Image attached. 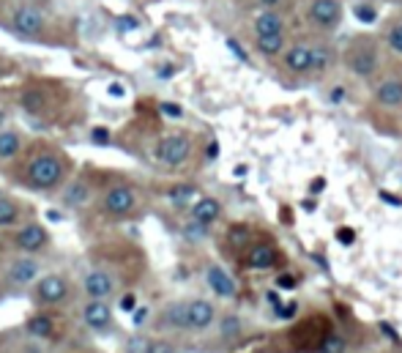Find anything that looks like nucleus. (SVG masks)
I'll list each match as a JSON object with an SVG mask.
<instances>
[{"label":"nucleus","mask_w":402,"mask_h":353,"mask_svg":"<svg viewBox=\"0 0 402 353\" xmlns=\"http://www.w3.org/2000/svg\"><path fill=\"white\" fill-rule=\"evenodd\" d=\"M69 173L66 159L58 154V151H38L36 157H31V162L25 164V176L22 181L28 186H33L38 192H53L63 184V178Z\"/></svg>","instance_id":"nucleus-1"},{"label":"nucleus","mask_w":402,"mask_h":353,"mask_svg":"<svg viewBox=\"0 0 402 353\" xmlns=\"http://www.w3.org/2000/svg\"><path fill=\"white\" fill-rule=\"evenodd\" d=\"M307 22L320 33H332L342 25V3L339 0H312L307 9Z\"/></svg>","instance_id":"nucleus-2"},{"label":"nucleus","mask_w":402,"mask_h":353,"mask_svg":"<svg viewBox=\"0 0 402 353\" xmlns=\"http://www.w3.org/2000/svg\"><path fill=\"white\" fill-rule=\"evenodd\" d=\"M137 209V192L129 186V184H115L110 186L102 197V211L107 216H115V219H123Z\"/></svg>","instance_id":"nucleus-3"},{"label":"nucleus","mask_w":402,"mask_h":353,"mask_svg":"<svg viewBox=\"0 0 402 353\" xmlns=\"http://www.w3.org/2000/svg\"><path fill=\"white\" fill-rule=\"evenodd\" d=\"M192 154V140L186 135H167L157 142V159L167 167H181Z\"/></svg>","instance_id":"nucleus-4"},{"label":"nucleus","mask_w":402,"mask_h":353,"mask_svg":"<svg viewBox=\"0 0 402 353\" xmlns=\"http://www.w3.org/2000/svg\"><path fill=\"white\" fill-rule=\"evenodd\" d=\"M33 296L36 304H41V307H58V304H63L66 296H69V283L60 274L38 277V283L33 288Z\"/></svg>","instance_id":"nucleus-5"},{"label":"nucleus","mask_w":402,"mask_h":353,"mask_svg":"<svg viewBox=\"0 0 402 353\" xmlns=\"http://www.w3.org/2000/svg\"><path fill=\"white\" fill-rule=\"evenodd\" d=\"M345 63H348V69L356 74V77H372L378 66H381V58H378V50L372 47V44H356L353 50L348 53L345 58Z\"/></svg>","instance_id":"nucleus-6"},{"label":"nucleus","mask_w":402,"mask_h":353,"mask_svg":"<svg viewBox=\"0 0 402 353\" xmlns=\"http://www.w3.org/2000/svg\"><path fill=\"white\" fill-rule=\"evenodd\" d=\"M83 290L88 293V299H110L118 290V277L110 268H93L83 280Z\"/></svg>","instance_id":"nucleus-7"},{"label":"nucleus","mask_w":402,"mask_h":353,"mask_svg":"<svg viewBox=\"0 0 402 353\" xmlns=\"http://www.w3.org/2000/svg\"><path fill=\"white\" fill-rule=\"evenodd\" d=\"M11 25L19 36H28V38H36V36L44 33V25L47 19L44 14L36 9V6H17L14 14H11Z\"/></svg>","instance_id":"nucleus-8"},{"label":"nucleus","mask_w":402,"mask_h":353,"mask_svg":"<svg viewBox=\"0 0 402 353\" xmlns=\"http://www.w3.org/2000/svg\"><path fill=\"white\" fill-rule=\"evenodd\" d=\"M47 241H50V233H47L44 225H38V222H28V225H22V228L14 233V244H17L25 255H33L38 249H44Z\"/></svg>","instance_id":"nucleus-9"},{"label":"nucleus","mask_w":402,"mask_h":353,"mask_svg":"<svg viewBox=\"0 0 402 353\" xmlns=\"http://www.w3.org/2000/svg\"><path fill=\"white\" fill-rule=\"evenodd\" d=\"M83 323L90 332H107L112 326V310L105 299H90L83 307Z\"/></svg>","instance_id":"nucleus-10"},{"label":"nucleus","mask_w":402,"mask_h":353,"mask_svg":"<svg viewBox=\"0 0 402 353\" xmlns=\"http://www.w3.org/2000/svg\"><path fill=\"white\" fill-rule=\"evenodd\" d=\"M282 63H285V69L293 71V74H310V71H312V44L285 47Z\"/></svg>","instance_id":"nucleus-11"},{"label":"nucleus","mask_w":402,"mask_h":353,"mask_svg":"<svg viewBox=\"0 0 402 353\" xmlns=\"http://www.w3.org/2000/svg\"><path fill=\"white\" fill-rule=\"evenodd\" d=\"M38 271H41L38 260H36V258H28V255H22V258H17L14 263L9 265L6 277H9V283L11 285H31L33 280H38Z\"/></svg>","instance_id":"nucleus-12"},{"label":"nucleus","mask_w":402,"mask_h":353,"mask_svg":"<svg viewBox=\"0 0 402 353\" xmlns=\"http://www.w3.org/2000/svg\"><path fill=\"white\" fill-rule=\"evenodd\" d=\"M213 318H216V312H213V307H211L208 301L203 299L186 301V323H189V329L203 332V329H208L211 323H213Z\"/></svg>","instance_id":"nucleus-13"},{"label":"nucleus","mask_w":402,"mask_h":353,"mask_svg":"<svg viewBox=\"0 0 402 353\" xmlns=\"http://www.w3.org/2000/svg\"><path fill=\"white\" fill-rule=\"evenodd\" d=\"M252 31L255 36H277V33H285V19L277 9H263L260 14L255 17L252 22Z\"/></svg>","instance_id":"nucleus-14"},{"label":"nucleus","mask_w":402,"mask_h":353,"mask_svg":"<svg viewBox=\"0 0 402 353\" xmlns=\"http://www.w3.org/2000/svg\"><path fill=\"white\" fill-rule=\"evenodd\" d=\"M25 332L36 339H55L58 334V323H55L53 315H47V312H38V315H31V318L25 320Z\"/></svg>","instance_id":"nucleus-15"},{"label":"nucleus","mask_w":402,"mask_h":353,"mask_svg":"<svg viewBox=\"0 0 402 353\" xmlns=\"http://www.w3.org/2000/svg\"><path fill=\"white\" fill-rule=\"evenodd\" d=\"M206 280H208L211 290H213L216 296H222V299L236 296V283L230 280V274L222 268V265H211L208 271H206Z\"/></svg>","instance_id":"nucleus-16"},{"label":"nucleus","mask_w":402,"mask_h":353,"mask_svg":"<svg viewBox=\"0 0 402 353\" xmlns=\"http://www.w3.org/2000/svg\"><path fill=\"white\" fill-rule=\"evenodd\" d=\"M219 214H222V203L216 197H200L192 206V219L200 222V225H206V228L219 219Z\"/></svg>","instance_id":"nucleus-17"},{"label":"nucleus","mask_w":402,"mask_h":353,"mask_svg":"<svg viewBox=\"0 0 402 353\" xmlns=\"http://www.w3.org/2000/svg\"><path fill=\"white\" fill-rule=\"evenodd\" d=\"M159 326L162 329H189L186 323V301H173L162 310L159 315Z\"/></svg>","instance_id":"nucleus-18"},{"label":"nucleus","mask_w":402,"mask_h":353,"mask_svg":"<svg viewBox=\"0 0 402 353\" xmlns=\"http://www.w3.org/2000/svg\"><path fill=\"white\" fill-rule=\"evenodd\" d=\"M375 102L384 107H400L402 105V80L391 77V80L378 83V88H375Z\"/></svg>","instance_id":"nucleus-19"},{"label":"nucleus","mask_w":402,"mask_h":353,"mask_svg":"<svg viewBox=\"0 0 402 353\" xmlns=\"http://www.w3.org/2000/svg\"><path fill=\"white\" fill-rule=\"evenodd\" d=\"M19 107L31 115H41L47 112V90L44 88H25L19 96Z\"/></svg>","instance_id":"nucleus-20"},{"label":"nucleus","mask_w":402,"mask_h":353,"mask_svg":"<svg viewBox=\"0 0 402 353\" xmlns=\"http://www.w3.org/2000/svg\"><path fill=\"white\" fill-rule=\"evenodd\" d=\"M88 200H90V184L85 178H74L66 186V192H63V203L69 209H80V206H85Z\"/></svg>","instance_id":"nucleus-21"},{"label":"nucleus","mask_w":402,"mask_h":353,"mask_svg":"<svg viewBox=\"0 0 402 353\" xmlns=\"http://www.w3.org/2000/svg\"><path fill=\"white\" fill-rule=\"evenodd\" d=\"M22 154V137L14 129H0V162H11Z\"/></svg>","instance_id":"nucleus-22"},{"label":"nucleus","mask_w":402,"mask_h":353,"mask_svg":"<svg viewBox=\"0 0 402 353\" xmlns=\"http://www.w3.org/2000/svg\"><path fill=\"white\" fill-rule=\"evenodd\" d=\"M277 263V249L268 247V244H258V247L249 249V258H246V265L249 268H258V271H265Z\"/></svg>","instance_id":"nucleus-23"},{"label":"nucleus","mask_w":402,"mask_h":353,"mask_svg":"<svg viewBox=\"0 0 402 353\" xmlns=\"http://www.w3.org/2000/svg\"><path fill=\"white\" fill-rule=\"evenodd\" d=\"M285 33H277V36H255V50L265 58H277V55L285 53Z\"/></svg>","instance_id":"nucleus-24"},{"label":"nucleus","mask_w":402,"mask_h":353,"mask_svg":"<svg viewBox=\"0 0 402 353\" xmlns=\"http://www.w3.org/2000/svg\"><path fill=\"white\" fill-rule=\"evenodd\" d=\"M19 219H22L19 203L0 194V228H14V225H19Z\"/></svg>","instance_id":"nucleus-25"},{"label":"nucleus","mask_w":402,"mask_h":353,"mask_svg":"<svg viewBox=\"0 0 402 353\" xmlns=\"http://www.w3.org/2000/svg\"><path fill=\"white\" fill-rule=\"evenodd\" d=\"M334 63V53L329 44H312V71H326Z\"/></svg>","instance_id":"nucleus-26"},{"label":"nucleus","mask_w":402,"mask_h":353,"mask_svg":"<svg viewBox=\"0 0 402 353\" xmlns=\"http://www.w3.org/2000/svg\"><path fill=\"white\" fill-rule=\"evenodd\" d=\"M384 41L394 55H402V22H391V25L386 28Z\"/></svg>","instance_id":"nucleus-27"},{"label":"nucleus","mask_w":402,"mask_h":353,"mask_svg":"<svg viewBox=\"0 0 402 353\" xmlns=\"http://www.w3.org/2000/svg\"><path fill=\"white\" fill-rule=\"evenodd\" d=\"M194 194H197V189L194 186H189V184H181V186H173L170 192H167V197L173 200L175 206H184V203H189Z\"/></svg>","instance_id":"nucleus-28"},{"label":"nucleus","mask_w":402,"mask_h":353,"mask_svg":"<svg viewBox=\"0 0 402 353\" xmlns=\"http://www.w3.org/2000/svg\"><path fill=\"white\" fill-rule=\"evenodd\" d=\"M353 14H356V19H359V22H375V19H378V9H375V6H372V3H367V0H364V3H356V6H353Z\"/></svg>","instance_id":"nucleus-29"},{"label":"nucleus","mask_w":402,"mask_h":353,"mask_svg":"<svg viewBox=\"0 0 402 353\" xmlns=\"http://www.w3.org/2000/svg\"><path fill=\"white\" fill-rule=\"evenodd\" d=\"M345 351V339L342 337H326L320 342V353H342Z\"/></svg>","instance_id":"nucleus-30"},{"label":"nucleus","mask_w":402,"mask_h":353,"mask_svg":"<svg viewBox=\"0 0 402 353\" xmlns=\"http://www.w3.org/2000/svg\"><path fill=\"white\" fill-rule=\"evenodd\" d=\"M148 345H151L148 337H132L126 342V353H148Z\"/></svg>","instance_id":"nucleus-31"},{"label":"nucleus","mask_w":402,"mask_h":353,"mask_svg":"<svg viewBox=\"0 0 402 353\" xmlns=\"http://www.w3.org/2000/svg\"><path fill=\"white\" fill-rule=\"evenodd\" d=\"M148 353H178V351H175V345L170 339H151Z\"/></svg>","instance_id":"nucleus-32"},{"label":"nucleus","mask_w":402,"mask_h":353,"mask_svg":"<svg viewBox=\"0 0 402 353\" xmlns=\"http://www.w3.org/2000/svg\"><path fill=\"white\" fill-rule=\"evenodd\" d=\"M246 241H249V230L230 228V244H233V247H241V244H246Z\"/></svg>","instance_id":"nucleus-33"},{"label":"nucleus","mask_w":402,"mask_h":353,"mask_svg":"<svg viewBox=\"0 0 402 353\" xmlns=\"http://www.w3.org/2000/svg\"><path fill=\"white\" fill-rule=\"evenodd\" d=\"M238 332H241V323H238V318L228 315V318L222 320V334H225V337H236Z\"/></svg>","instance_id":"nucleus-34"},{"label":"nucleus","mask_w":402,"mask_h":353,"mask_svg":"<svg viewBox=\"0 0 402 353\" xmlns=\"http://www.w3.org/2000/svg\"><path fill=\"white\" fill-rule=\"evenodd\" d=\"M137 307V293H123L121 301H118V310L121 312H132Z\"/></svg>","instance_id":"nucleus-35"},{"label":"nucleus","mask_w":402,"mask_h":353,"mask_svg":"<svg viewBox=\"0 0 402 353\" xmlns=\"http://www.w3.org/2000/svg\"><path fill=\"white\" fill-rule=\"evenodd\" d=\"M184 233H186V238H194V241H197V238H203V236H206V225H200V222H194L192 219V225H186Z\"/></svg>","instance_id":"nucleus-36"},{"label":"nucleus","mask_w":402,"mask_h":353,"mask_svg":"<svg viewBox=\"0 0 402 353\" xmlns=\"http://www.w3.org/2000/svg\"><path fill=\"white\" fill-rule=\"evenodd\" d=\"M159 107H162V112H164L167 118H181V115H184V110L178 105H173V102H162Z\"/></svg>","instance_id":"nucleus-37"},{"label":"nucleus","mask_w":402,"mask_h":353,"mask_svg":"<svg viewBox=\"0 0 402 353\" xmlns=\"http://www.w3.org/2000/svg\"><path fill=\"white\" fill-rule=\"evenodd\" d=\"M148 318V307H134L132 310V326H142Z\"/></svg>","instance_id":"nucleus-38"},{"label":"nucleus","mask_w":402,"mask_h":353,"mask_svg":"<svg viewBox=\"0 0 402 353\" xmlns=\"http://www.w3.org/2000/svg\"><path fill=\"white\" fill-rule=\"evenodd\" d=\"M90 137H93V142H110V135H107L105 126H99V129H93L90 132Z\"/></svg>","instance_id":"nucleus-39"},{"label":"nucleus","mask_w":402,"mask_h":353,"mask_svg":"<svg viewBox=\"0 0 402 353\" xmlns=\"http://www.w3.org/2000/svg\"><path fill=\"white\" fill-rule=\"evenodd\" d=\"M345 96H348V90L342 88V85H337L332 90V105H339V102H345Z\"/></svg>","instance_id":"nucleus-40"},{"label":"nucleus","mask_w":402,"mask_h":353,"mask_svg":"<svg viewBox=\"0 0 402 353\" xmlns=\"http://www.w3.org/2000/svg\"><path fill=\"white\" fill-rule=\"evenodd\" d=\"M277 285H280V288H285V290H290V288H296V277H290V274H282L280 280H277Z\"/></svg>","instance_id":"nucleus-41"},{"label":"nucleus","mask_w":402,"mask_h":353,"mask_svg":"<svg viewBox=\"0 0 402 353\" xmlns=\"http://www.w3.org/2000/svg\"><path fill=\"white\" fill-rule=\"evenodd\" d=\"M337 238H339V244H353V230L350 228L339 230V233H337Z\"/></svg>","instance_id":"nucleus-42"},{"label":"nucleus","mask_w":402,"mask_h":353,"mask_svg":"<svg viewBox=\"0 0 402 353\" xmlns=\"http://www.w3.org/2000/svg\"><path fill=\"white\" fill-rule=\"evenodd\" d=\"M206 157H208V159H216V157H219V142H211L208 148H206Z\"/></svg>","instance_id":"nucleus-43"},{"label":"nucleus","mask_w":402,"mask_h":353,"mask_svg":"<svg viewBox=\"0 0 402 353\" xmlns=\"http://www.w3.org/2000/svg\"><path fill=\"white\" fill-rule=\"evenodd\" d=\"M260 3V9H277L282 0H258Z\"/></svg>","instance_id":"nucleus-44"},{"label":"nucleus","mask_w":402,"mask_h":353,"mask_svg":"<svg viewBox=\"0 0 402 353\" xmlns=\"http://www.w3.org/2000/svg\"><path fill=\"white\" fill-rule=\"evenodd\" d=\"M323 186H326V181H323V178L315 181V184H312V194H317V189H323Z\"/></svg>","instance_id":"nucleus-45"},{"label":"nucleus","mask_w":402,"mask_h":353,"mask_svg":"<svg viewBox=\"0 0 402 353\" xmlns=\"http://www.w3.org/2000/svg\"><path fill=\"white\" fill-rule=\"evenodd\" d=\"M268 301H271V304H274V310H277V307H280V296H277V293H268Z\"/></svg>","instance_id":"nucleus-46"},{"label":"nucleus","mask_w":402,"mask_h":353,"mask_svg":"<svg viewBox=\"0 0 402 353\" xmlns=\"http://www.w3.org/2000/svg\"><path fill=\"white\" fill-rule=\"evenodd\" d=\"M3 121H6V115H3V110H0V129H3Z\"/></svg>","instance_id":"nucleus-47"},{"label":"nucleus","mask_w":402,"mask_h":353,"mask_svg":"<svg viewBox=\"0 0 402 353\" xmlns=\"http://www.w3.org/2000/svg\"><path fill=\"white\" fill-rule=\"evenodd\" d=\"M400 22H402V19H400Z\"/></svg>","instance_id":"nucleus-48"}]
</instances>
